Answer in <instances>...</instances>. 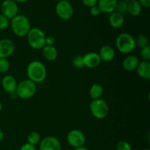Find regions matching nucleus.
I'll return each mask as SVG.
<instances>
[{"label":"nucleus","mask_w":150,"mask_h":150,"mask_svg":"<svg viewBox=\"0 0 150 150\" xmlns=\"http://www.w3.org/2000/svg\"><path fill=\"white\" fill-rule=\"evenodd\" d=\"M117 150H132V146L130 144L126 141H121L118 142L116 146Z\"/></svg>","instance_id":"c85d7f7f"},{"label":"nucleus","mask_w":150,"mask_h":150,"mask_svg":"<svg viewBox=\"0 0 150 150\" xmlns=\"http://www.w3.org/2000/svg\"><path fill=\"white\" fill-rule=\"evenodd\" d=\"M57 16L62 20H70L74 15V8L71 3L67 0L58 1L55 7Z\"/></svg>","instance_id":"0eeeda50"},{"label":"nucleus","mask_w":150,"mask_h":150,"mask_svg":"<svg viewBox=\"0 0 150 150\" xmlns=\"http://www.w3.org/2000/svg\"><path fill=\"white\" fill-rule=\"evenodd\" d=\"M40 136L36 131H32L27 136V143L33 146L38 144L40 142Z\"/></svg>","instance_id":"4be33fe9"},{"label":"nucleus","mask_w":150,"mask_h":150,"mask_svg":"<svg viewBox=\"0 0 150 150\" xmlns=\"http://www.w3.org/2000/svg\"><path fill=\"white\" fill-rule=\"evenodd\" d=\"M72 64L74 67L77 69H81L84 67L83 64V58L81 55H76L72 59Z\"/></svg>","instance_id":"393cba45"},{"label":"nucleus","mask_w":150,"mask_h":150,"mask_svg":"<svg viewBox=\"0 0 150 150\" xmlns=\"http://www.w3.org/2000/svg\"><path fill=\"white\" fill-rule=\"evenodd\" d=\"M4 138V132L2 131L1 130H0V142H1L3 141Z\"/></svg>","instance_id":"f704fd0d"},{"label":"nucleus","mask_w":150,"mask_h":150,"mask_svg":"<svg viewBox=\"0 0 150 150\" xmlns=\"http://www.w3.org/2000/svg\"><path fill=\"white\" fill-rule=\"evenodd\" d=\"M143 150H150L149 148H145V149H144Z\"/></svg>","instance_id":"58836bf2"},{"label":"nucleus","mask_w":150,"mask_h":150,"mask_svg":"<svg viewBox=\"0 0 150 150\" xmlns=\"http://www.w3.org/2000/svg\"><path fill=\"white\" fill-rule=\"evenodd\" d=\"M26 38L28 44L34 49H42L45 45L46 35L45 32L40 28H32L26 35Z\"/></svg>","instance_id":"20e7f679"},{"label":"nucleus","mask_w":150,"mask_h":150,"mask_svg":"<svg viewBox=\"0 0 150 150\" xmlns=\"http://www.w3.org/2000/svg\"><path fill=\"white\" fill-rule=\"evenodd\" d=\"M116 47L120 53L130 54L136 48V41L133 35L127 32H122L117 37Z\"/></svg>","instance_id":"7ed1b4c3"},{"label":"nucleus","mask_w":150,"mask_h":150,"mask_svg":"<svg viewBox=\"0 0 150 150\" xmlns=\"http://www.w3.org/2000/svg\"><path fill=\"white\" fill-rule=\"evenodd\" d=\"M104 94V88L100 83H94L89 89V95L92 100L100 99Z\"/></svg>","instance_id":"aec40b11"},{"label":"nucleus","mask_w":150,"mask_h":150,"mask_svg":"<svg viewBox=\"0 0 150 150\" xmlns=\"http://www.w3.org/2000/svg\"><path fill=\"white\" fill-rule=\"evenodd\" d=\"M2 108H3L2 103H1L0 102V112H1V110H2Z\"/></svg>","instance_id":"4c0bfd02"},{"label":"nucleus","mask_w":150,"mask_h":150,"mask_svg":"<svg viewBox=\"0 0 150 150\" xmlns=\"http://www.w3.org/2000/svg\"><path fill=\"white\" fill-rule=\"evenodd\" d=\"M55 1H61V0H55Z\"/></svg>","instance_id":"ea45409f"},{"label":"nucleus","mask_w":150,"mask_h":150,"mask_svg":"<svg viewBox=\"0 0 150 150\" xmlns=\"http://www.w3.org/2000/svg\"><path fill=\"white\" fill-rule=\"evenodd\" d=\"M118 0H98L97 6L101 13H111L115 11Z\"/></svg>","instance_id":"2eb2a0df"},{"label":"nucleus","mask_w":150,"mask_h":150,"mask_svg":"<svg viewBox=\"0 0 150 150\" xmlns=\"http://www.w3.org/2000/svg\"><path fill=\"white\" fill-rule=\"evenodd\" d=\"M37 92V83L29 79H24L18 83L16 94L18 98L23 100L30 99Z\"/></svg>","instance_id":"39448f33"},{"label":"nucleus","mask_w":150,"mask_h":150,"mask_svg":"<svg viewBox=\"0 0 150 150\" xmlns=\"http://www.w3.org/2000/svg\"><path fill=\"white\" fill-rule=\"evenodd\" d=\"M10 67V62L7 59L0 58V73H6Z\"/></svg>","instance_id":"a878e982"},{"label":"nucleus","mask_w":150,"mask_h":150,"mask_svg":"<svg viewBox=\"0 0 150 150\" xmlns=\"http://www.w3.org/2000/svg\"><path fill=\"white\" fill-rule=\"evenodd\" d=\"M14 1H16V2H21V3H24V2H26V1H29V0H14Z\"/></svg>","instance_id":"e433bc0d"},{"label":"nucleus","mask_w":150,"mask_h":150,"mask_svg":"<svg viewBox=\"0 0 150 150\" xmlns=\"http://www.w3.org/2000/svg\"><path fill=\"white\" fill-rule=\"evenodd\" d=\"M136 72L139 77L145 80L150 79V62L149 61H142L139 62Z\"/></svg>","instance_id":"a211bd4d"},{"label":"nucleus","mask_w":150,"mask_h":150,"mask_svg":"<svg viewBox=\"0 0 150 150\" xmlns=\"http://www.w3.org/2000/svg\"><path fill=\"white\" fill-rule=\"evenodd\" d=\"M135 41H136V46L139 47V48H142L149 45V39L144 35H139L136 39H135Z\"/></svg>","instance_id":"5701e85b"},{"label":"nucleus","mask_w":150,"mask_h":150,"mask_svg":"<svg viewBox=\"0 0 150 150\" xmlns=\"http://www.w3.org/2000/svg\"><path fill=\"white\" fill-rule=\"evenodd\" d=\"M16 51L14 42L8 38L0 40V58L7 59L11 57Z\"/></svg>","instance_id":"9b49d317"},{"label":"nucleus","mask_w":150,"mask_h":150,"mask_svg":"<svg viewBox=\"0 0 150 150\" xmlns=\"http://www.w3.org/2000/svg\"><path fill=\"white\" fill-rule=\"evenodd\" d=\"M19 150H37V149L36 147H35V146H33V145L26 143L21 146Z\"/></svg>","instance_id":"473e14b6"},{"label":"nucleus","mask_w":150,"mask_h":150,"mask_svg":"<svg viewBox=\"0 0 150 150\" xmlns=\"http://www.w3.org/2000/svg\"><path fill=\"white\" fill-rule=\"evenodd\" d=\"M42 49V55L48 61H55L58 57V51L54 46L51 45H45Z\"/></svg>","instance_id":"6ab92c4d"},{"label":"nucleus","mask_w":150,"mask_h":150,"mask_svg":"<svg viewBox=\"0 0 150 150\" xmlns=\"http://www.w3.org/2000/svg\"><path fill=\"white\" fill-rule=\"evenodd\" d=\"M1 14L11 20L18 13V5L14 0H4L1 4Z\"/></svg>","instance_id":"1a4fd4ad"},{"label":"nucleus","mask_w":150,"mask_h":150,"mask_svg":"<svg viewBox=\"0 0 150 150\" xmlns=\"http://www.w3.org/2000/svg\"><path fill=\"white\" fill-rule=\"evenodd\" d=\"M89 13H90V14L92 15V16H94V17H97V16H100V14L101 13L100 10V9L98 8V6H94V7H91L90 10H89Z\"/></svg>","instance_id":"7c9ffc66"},{"label":"nucleus","mask_w":150,"mask_h":150,"mask_svg":"<svg viewBox=\"0 0 150 150\" xmlns=\"http://www.w3.org/2000/svg\"><path fill=\"white\" fill-rule=\"evenodd\" d=\"M81 1L85 6L91 8L98 4V0H81Z\"/></svg>","instance_id":"c756f323"},{"label":"nucleus","mask_w":150,"mask_h":150,"mask_svg":"<svg viewBox=\"0 0 150 150\" xmlns=\"http://www.w3.org/2000/svg\"><path fill=\"white\" fill-rule=\"evenodd\" d=\"M115 12L123 15L127 13V1L126 0H121L117 1V7H116Z\"/></svg>","instance_id":"b1692460"},{"label":"nucleus","mask_w":150,"mask_h":150,"mask_svg":"<svg viewBox=\"0 0 150 150\" xmlns=\"http://www.w3.org/2000/svg\"><path fill=\"white\" fill-rule=\"evenodd\" d=\"M140 56L143 61H149L150 60V46L147 45L141 48Z\"/></svg>","instance_id":"cd10ccee"},{"label":"nucleus","mask_w":150,"mask_h":150,"mask_svg":"<svg viewBox=\"0 0 150 150\" xmlns=\"http://www.w3.org/2000/svg\"><path fill=\"white\" fill-rule=\"evenodd\" d=\"M18 82L16 78L12 75H6L1 79V86L6 92L9 94L16 92Z\"/></svg>","instance_id":"ddd939ff"},{"label":"nucleus","mask_w":150,"mask_h":150,"mask_svg":"<svg viewBox=\"0 0 150 150\" xmlns=\"http://www.w3.org/2000/svg\"><path fill=\"white\" fill-rule=\"evenodd\" d=\"M10 21L6 16L0 13V30H5L10 26Z\"/></svg>","instance_id":"bb28decb"},{"label":"nucleus","mask_w":150,"mask_h":150,"mask_svg":"<svg viewBox=\"0 0 150 150\" xmlns=\"http://www.w3.org/2000/svg\"><path fill=\"white\" fill-rule=\"evenodd\" d=\"M127 1H129V0H127Z\"/></svg>","instance_id":"a19ab883"},{"label":"nucleus","mask_w":150,"mask_h":150,"mask_svg":"<svg viewBox=\"0 0 150 150\" xmlns=\"http://www.w3.org/2000/svg\"><path fill=\"white\" fill-rule=\"evenodd\" d=\"M10 26L13 33L19 38L26 37L32 29L30 21L27 16L21 14H18L10 20Z\"/></svg>","instance_id":"f03ea898"},{"label":"nucleus","mask_w":150,"mask_h":150,"mask_svg":"<svg viewBox=\"0 0 150 150\" xmlns=\"http://www.w3.org/2000/svg\"><path fill=\"white\" fill-rule=\"evenodd\" d=\"M110 26L114 29H119L121 28L125 23V17L123 15L117 13V12H113L111 13L108 18Z\"/></svg>","instance_id":"f3484780"},{"label":"nucleus","mask_w":150,"mask_h":150,"mask_svg":"<svg viewBox=\"0 0 150 150\" xmlns=\"http://www.w3.org/2000/svg\"><path fill=\"white\" fill-rule=\"evenodd\" d=\"M40 150H62L60 141L54 136H46L39 143Z\"/></svg>","instance_id":"9d476101"},{"label":"nucleus","mask_w":150,"mask_h":150,"mask_svg":"<svg viewBox=\"0 0 150 150\" xmlns=\"http://www.w3.org/2000/svg\"><path fill=\"white\" fill-rule=\"evenodd\" d=\"M84 67L88 68H96L102 62L99 54L97 52H88L83 56Z\"/></svg>","instance_id":"f8f14e48"},{"label":"nucleus","mask_w":150,"mask_h":150,"mask_svg":"<svg viewBox=\"0 0 150 150\" xmlns=\"http://www.w3.org/2000/svg\"><path fill=\"white\" fill-rule=\"evenodd\" d=\"M89 110L92 115L95 118L98 120H103L108 117L110 108L106 101L100 98L92 100L89 104Z\"/></svg>","instance_id":"423d86ee"},{"label":"nucleus","mask_w":150,"mask_h":150,"mask_svg":"<svg viewBox=\"0 0 150 150\" xmlns=\"http://www.w3.org/2000/svg\"><path fill=\"white\" fill-rule=\"evenodd\" d=\"M139 62H140V61L136 56L129 55L123 60L122 67L125 71L133 72L136 70Z\"/></svg>","instance_id":"dca6fc26"},{"label":"nucleus","mask_w":150,"mask_h":150,"mask_svg":"<svg viewBox=\"0 0 150 150\" xmlns=\"http://www.w3.org/2000/svg\"><path fill=\"white\" fill-rule=\"evenodd\" d=\"M86 138L84 133L80 130L74 129L67 133V142L72 147L77 148L84 146Z\"/></svg>","instance_id":"6e6552de"},{"label":"nucleus","mask_w":150,"mask_h":150,"mask_svg":"<svg viewBox=\"0 0 150 150\" xmlns=\"http://www.w3.org/2000/svg\"><path fill=\"white\" fill-rule=\"evenodd\" d=\"M98 54L102 61L105 62H110L115 58L116 52L112 46L109 45H105L101 47Z\"/></svg>","instance_id":"4468645a"},{"label":"nucleus","mask_w":150,"mask_h":150,"mask_svg":"<svg viewBox=\"0 0 150 150\" xmlns=\"http://www.w3.org/2000/svg\"><path fill=\"white\" fill-rule=\"evenodd\" d=\"M73 150H88L87 148L85 147L84 146H81V147H77V148H74Z\"/></svg>","instance_id":"c9c22d12"},{"label":"nucleus","mask_w":150,"mask_h":150,"mask_svg":"<svg viewBox=\"0 0 150 150\" xmlns=\"http://www.w3.org/2000/svg\"><path fill=\"white\" fill-rule=\"evenodd\" d=\"M142 7L149 8L150 7V0H138Z\"/></svg>","instance_id":"72a5a7b5"},{"label":"nucleus","mask_w":150,"mask_h":150,"mask_svg":"<svg viewBox=\"0 0 150 150\" xmlns=\"http://www.w3.org/2000/svg\"><path fill=\"white\" fill-rule=\"evenodd\" d=\"M56 43V38L54 36H46L45 38V45L54 46Z\"/></svg>","instance_id":"2f4dec72"},{"label":"nucleus","mask_w":150,"mask_h":150,"mask_svg":"<svg viewBox=\"0 0 150 150\" xmlns=\"http://www.w3.org/2000/svg\"><path fill=\"white\" fill-rule=\"evenodd\" d=\"M28 79L35 83H42L47 76V70L45 64L40 61L34 60L28 64L26 67Z\"/></svg>","instance_id":"f257e3e1"},{"label":"nucleus","mask_w":150,"mask_h":150,"mask_svg":"<svg viewBox=\"0 0 150 150\" xmlns=\"http://www.w3.org/2000/svg\"><path fill=\"white\" fill-rule=\"evenodd\" d=\"M142 7L138 0H129L127 1V13L132 16H139L142 13Z\"/></svg>","instance_id":"412c9836"}]
</instances>
